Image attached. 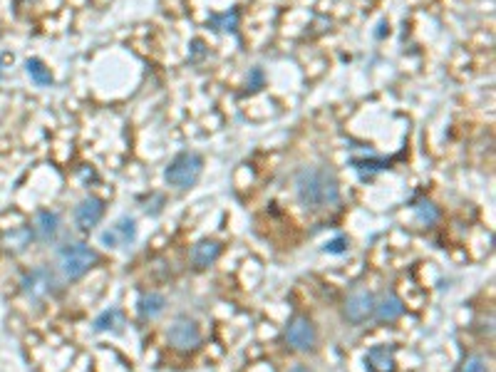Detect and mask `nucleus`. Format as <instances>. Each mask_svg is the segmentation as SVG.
Instances as JSON below:
<instances>
[{
    "mask_svg": "<svg viewBox=\"0 0 496 372\" xmlns=\"http://www.w3.org/2000/svg\"><path fill=\"white\" fill-rule=\"evenodd\" d=\"M117 318H119L117 310H107V313H102L100 318H97L95 328H97V330H107V328H112V323H114Z\"/></svg>",
    "mask_w": 496,
    "mask_h": 372,
    "instance_id": "obj_18",
    "label": "nucleus"
},
{
    "mask_svg": "<svg viewBox=\"0 0 496 372\" xmlns=\"http://www.w3.org/2000/svg\"><path fill=\"white\" fill-rule=\"evenodd\" d=\"M55 278L48 268H35L23 278V290L30 298H45L48 293H53Z\"/></svg>",
    "mask_w": 496,
    "mask_h": 372,
    "instance_id": "obj_7",
    "label": "nucleus"
},
{
    "mask_svg": "<svg viewBox=\"0 0 496 372\" xmlns=\"http://www.w3.org/2000/svg\"><path fill=\"white\" fill-rule=\"evenodd\" d=\"M367 370L370 372H395V350L387 345H375L372 350H367Z\"/></svg>",
    "mask_w": 496,
    "mask_h": 372,
    "instance_id": "obj_10",
    "label": "nucleus"
},
{
    "mask_svg": "<svg viewBox=\"0 0 496 372\" xmlns=\"http://www.w3.org/2000/svg\"><path fill=\"white\" fill-rule=\"evenodd\" d=\"M290 372H310V370H308L305 365H296V367H293V370H290Z\"/></svg>",
    "mask_w": 496,
    "mask_h": 372,
    "instance_id": "obj_21",
    "label": "nucleus"
},
{
    "mask_svg": "<svg viewBox=\"0 0 496 372\" xmlns=\"http://www.w3.org/2000/svg\"><path fill=\"white\" fill-rule=\"evenodd\" d=\"M136 238V229H134V221L132 219H119L117 224L112 226V231H107L102 233V243L105 246H130L132 241Z\"/></svg>",
    "mask_w": 496,
    "mask_h": 372,
    "instance_id": "obj_9",
    "label": "nucleus"
},
{
    "mask_svg": "<svg viewBox=\"0 0 496 372\" xmlns=\"http://www.w3.org/2000/svg\"><path fill=\"white\" fill-rule=\"evenodd\" d=\"M343 313L350 323L355 325L365 323V320L375 313V298H372V293H367V290H355V293H350L348 301H345Z\"/></svg>",
    "mask_w": 496,
    "mask_h": 372,
    "instance_id": "obj_6",
    "label": "nucleus"
},
{
    "mask_svg": "<svg viewBox=\"0 0 496 372\" xmlns=\"http://www.w3.org/2000/svg\"><path fill=\"white\" fill-rule=\"evenodd\" d=\"M414 209H417V219H420L422 224H427V226L437 224L439 211H437V206H434V204H429V201H420V204H417Z\"/></svg>",
    "mask_w": 496,
    "mask_h": 372,
    "instance_id": "obj_16",
    "label": "nucleus"
},
{
    "mask_svg": "<svg viewBox=\"0 0 496 372\" xmlns=\"http://www.w3.org/2000/svg\"><path fill=\"white\" fill-rule=\"evenodd\" d=\"M285 343L298 353H308L315 348V328L305 315H296L285 328Z\"/></svg>",
    "mask_w": 496,
    "mask_h": 372,
    "instance_id": "obj_5",
    "label": "nucleus"
},
{
    "mask_svg": "<svg viewBox=\"0 0 496 372\" xmlns=\"http://www.w3.org/2000/svg\"><path fill=\"white\" fill-rule=\"evenodd\" d=\"M296 196L308 211H323L337 206L340 184L335 174L325 166H303L296 174Z\"/></svg>",
    "mask_w": 496,
    "mask_h": 372,
    "instance_id": "obj_1",
    "label": "nucleus"
},
{
    "mask_svg": "<svg viewBox=\"0 0 496 372\" xmlns=\"http://www.w3.org/2000/svg\"><path fill=\"white\" fill-rule=\"evenodd\" d=\"M325 248H328L330 254H343V251H345V238H335V241L328 243Z\"/></svg>",
    "mask_w": 496,
    "mask_h": 372,
    "instance_id": "obj_20",
    "label": "nucleus"
},
{
    "mask_svg": "<svg viewBox=\"0 0 496 372\" xmlns=\"http://www.w3.org/2000/svg\"><path fill=\"white\" fill-rule=\"evenodd\" d=\"M219 256H221V243H216V241H201V243H196L194 251H191V258H194V263L199 268L211 266Z\"/></svg>",
    "mask_w": 496,
    "mask_h": 372,
    "instance_id": "obj_11",
    "label": "nucleus"
},
{
    "mask_svg": "<svg viewBox=\"0 0 496 372\" xmlns=\"http://www.w3.org/2000/svg\"><path fill=\"white\" fill-rule=\"evenodd\" d=\"M169 343L174 345L177 350H184V353H189V350H196L201 343V330L199 325L189 318H177L172 325H169Z\"/></svg>",
    "mask_w": 496,
    "mask_h": 372,
    "instance_id": "obj_4",
    "label": "nucleus"
},
{
    "mask_svg": "<svg viewBox=\"0 0 496 372\" xmlns=\"http://www.w3.org/2000/svg\"><path fill=\"white\" fill-rule=\"evenodd\" d=\"M213 23L219 25V30H233L236 28V12H231V18L229 15H221V18H216Z\"/></svg>",
    "mask_w": 496,
    "mask_h": 372,
    "instance_id": "obj_19",
    "label": "nucleus"
},
{
    "mask_svg": "<svg viewBox=\"0 0 496 372\" xmlns=\"http://www.w3.org/2000/svg\"><path fill=\"white\" fill-rule=\"evenodd\" d=\"M459 372H486V362H484V357H479V355H469L467 360L461 362Z\"/></svg>",
    "mask_w": 496,
    "mask_h": 372,
    "instance_id": "obj_17",
    "label": "nucleus"
},
{
    "mask_svg": "<svg viewBox=\"0 0 496 372\" xmlns=\"http://www.w3.org/2000/svg\"><path fill=\"white\" fill-rule=\"evenodd\" d=\"M201 169H204V159L194 152H181L179 157H174V161L166 166V181L177 186V189H189L199 181Z\"/></svg>",
    "mask_w": 496,
    "mask_h": 372,
    "instance_id": "obj_2",
    "label": "nucleus"
},
{
    "mask_svg": "<svg viewBox=\"0 0 496 372\" xmlns=\"http://www.w3.org/2000/svg\"><path fill=\"white\" fill-rule=\"evenodd\" d=\"M375 310H378V318L382 323H392V320H397L405 313V305H402V301L397 296H387L380 305H375Z\"/></svg>",
    "mask_w": 496,
    "mask_h": 372,
    "instance_id": "obj_14",
    "label": "nucleus"
},
{
    "mask_svg": "<svg viewBox=\"0 0 496 372\" xmlns=\"http://www.w3.org/2000/svg\"><path fill=\"white\" fill-rule=\"evenodd\" d=\"M95 263L97 254L89 246H85V243H70V246L60 251V268H62L65 278H70V281L82 278Z\"/></svg>",
    "mask_w": 496,
    "mask_h": 372,
    "instance_id": "obj_3",
    "label": "nucleus"
},
{
    "mask_svg": "<svg viewBox=\"0 0 496 372\" xmlns=\"http://www.w3.org/2000/svg\"><path fill=\"white\" fill-rule=\"evenodd\" d=\"M102 216H105V201L95 199V196L85 199L82 204L75 209V221H77V226H80L82 231L95 229V226L102 221Z\"/></svg>",
    "mask_w": 496,
    "mask_h": 372,
    "instance_id": "obj_8",
    "label": "nucleus"
},
{
    "mask_svg": "<svg viewBox=\"0 0 496 372\" xmlns=\"http://www.w3.org/2000/svg\"><path fill=\"white\" fill-rule=\"evenodd\" d=\"M25 70H28L30 80L35 85H40V87H48V85H53V72H50V67H45V62L37 57H30L28 62H25Z\"/></svg>",
    "mask_w": 496,
    "mask_h": 372,
    "instance_id": "obj_13",
    "label": "nucleus"
},
{
    "mask_svg": "<svg viewBox=\"0 0 496 372\" xmlns=\"http://www.w3.org/2000/svg\"><path fill=\"white\" fill-rule=\"evenodd\" d=\"M164 296H159V293H149V296H142L139 298V313H142V318H157V315L164 310Z\"/></svg>",
    "mask_w": 496,
    "mask_h": 372,
    "instance_id": "obj_15",
    "label": "nucleus"
},
{
    "mask_svg": "<svg viewBox=\"0 0 496 372\" xmlns=\"http://www.w3.org/2000/svg\"><path fill=\"white\" fill-rule=\"evenodd\" d=\"M57 226H60L57 213L40 211L37 213V219H35V236L40 238V241H50V238L57 233Z\"/></svg>",
    "mask_w": 496,
    "mask_h": 372,
    "instance_id": "obj_12",
    "label": "nucleus"
}]
</instances>
